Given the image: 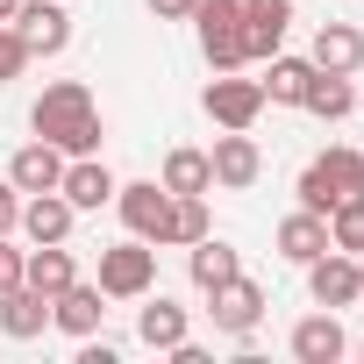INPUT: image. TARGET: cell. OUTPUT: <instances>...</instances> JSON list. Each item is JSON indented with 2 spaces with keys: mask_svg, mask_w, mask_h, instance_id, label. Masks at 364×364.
Segmentation results:
<instances>
[{
  "mask_svg": "<svg viewBox=\"0 0 364 364\" xmlns=\"http://www.w3.org/2000/svg\"><path fill=\"white\" fill-rule=\"evenodd\" d=\"M321 250H328V222H321V215L300 208V215L279 222V257H286V264H307V257H321Z\"/></svg>",
  "mask_w": 364,
  "mask_h": 364,
  "instance_id": "ffe728a7",
  "label": "cell"
},
{
  "mask_svg": "<svg viewBox=\"0 0 364 364\" xmlns=\"http://www.w3.org/2000/svg\"><path fill=\"white\" fill-rule=\"evenodd\" d=\"M72 222H79V208H72L58 186L22 200V236H29V243H65V236H72Z\"/></svg>",
  "mask_w": 364,
  "mask_h": 364,
  "instance_id": "4fadbf2b",
  "label": "cell"
},
{
  "mask_svg": "<svg viewBox=\"0 0 364 364\" xmlns=\"http://www.w3.org/2000/svg\"><path fill=\"white\" fill-rule=\"evenodd\" d=\"M100 314H107V293H100V286H86V279H72V286L50 300V321H58L65 336H79V343L100 328Z\"/></svg>",
  "mask_w": 364,
  "mask_h": 364,
  "instance_id": "5bb4252c",
  "label": "cell"
},
{
  "mask_svg": "<svg viewBox=\"0 0 364 364\" xmlns=\"http://www.w3.org/2000/svg\"><path fill=\"white\" fill-rule=\"evenodd\" d=\"M22 257H29V250H15L8 236H0V293H8V286H22Z\"/></svg>",
  "mask_w": 364,
  "mask_h": 364,
  "instance_id": "1f68e13d",
  "label": "cell"
},
{
  "mask_svg": "<svg viewBox=\"0 0 364 364\" xmlns=\"http://www.w3.org/2000/svg\"><path fill=\"white\" fill-rule=\"evenodd\" d=\"M314 164H321V178L336 186V200H357V193H364V150H350V143H328Z\"/></svg>",
  "mask_w": 364,
  "mask_h": 364,
  "instance_id": "cb8c5ba5",
  "label": "cell"
},
{
  "mask_svg": "<svg viewBox=\"0 0 364 364\" xmlns=\"http://www.w3.org/2000/svg\"><path fill=\"white\" fill-rule=\"evenodd\" d=\"M208 164H215V186L243 193V186H257V171H264V150H257V136H250V129H229V136H215Z\"/></svg>",
  "mask_w": 364,
  "mask_h": 364,
  "instance_id": "8992f818",
  "label": "cell"
},
{
  "mask_svg": "<svg viewBox=\"0 0 364 364\" xmlns=\"http://www.w3.org/2000/svg\"><path fill=\"white\" fill-rule=\"evenodd\" d=\"M136 336L150 343V350H178V343H186V307H178V300H150L143 314H136Z\"/></svg>",
  "mask_w": 364,
  "mask_h": 364,
  "instance_id": "7402d4cb",
  "label": "cell"
},
{
  "mask_svg": "<svg viewBox=\"0 0 364 364\" xmlns=\"http://www.w3.org/2000/svg\"><path fill=\"white\" fill-rule=\"evenodd\" d=\"M272 72L257 79L264 86V100H279V107H300L307 100V86H314V58H264Z\"/></svg>",
  "mask_w": 364,
  "mask_h": 364,
  "instance_id": "d6986e66",
  "label": "cell"
},
{
  "mask_svg": "<svg viewBox=\"0 0 364 364\" xmlns=\"http://www.w3.org/2000/svg\"><path fill=\"white\" fill-rule=\"evenodd\" d=\"M307 293H314V307H357V300H364V286H357V257H350V250H321V257H307Z\"/></svg>",
  "mask_w": 364,
  "mask_h": 364,
  "instance_id": "5b68a950",
  "label": "cell"
},
{
  "mask_svg": "<svg viewBox=\"0 0 364 364\" xmlns=\"http://www.w3.org/2000/svg\"><path fill=\"white\" fill-rule=\"evenodd\" d=\"M357 286H364V250H357Z\"/></svg>",
  "mask_w": 364,
  "mask_h": 364,
  "instance_id": "d590c367",
  "label": "cell"
},
{
  "mask_svg": "<svg viewBox=\"0 0 364 364\" xmlns=\"http://www.w3.org/2000/svg\"><path fill=\"white\" fill-rule=\"evenodd\" d=\"M15 8H22V0H0V22H15Z\"/></svg>",
  "mask_w": 364,
  "mask_h": 364,
  "instance_id": "e575fe53",
  "label": "cell"
},
{
  "mask_svg": "<svg viewBox=\"0 0 364 364\" xmlns=\"http://www.w3.org/2000/svg\"><path fill=\"white\" fill-rule=\"evenodd\" d=\"M22 65H29V43L15 36V22H0V86L22 79Z\"/></svg>",
  "mask_w": 364,
  "mask_h": 364,
  "instance_id": "f1b7e54d",
  "label": "cell"
},
{
  "mask_svg": "<svg viewBox=\"0 0 364 364\" xmlns=\"http://www.w3.org/2000/svg\"><path fill=\"white\" fill-rule=\"evenodd\" d=\"M50 328V293H36L29 279L0 293V336H15V343H36Z\"/></svg>",
  "mask_w": 364,
  "mask_h": 364,
  "instance_id": "30bf717a",
  "label": "cell"
},
{
  "mask_svg": "<svg viewBox=\"0 0 364 364\" xmlns=\"http://www.w3.org/2000/svg\"><path fill=\"white\" fill-rule=\"evenodd\" d=\"M200 58H208V72L250 65V58H243V15H236V22H200Z\"/></svg>",
  "mask_w": 364,
  "mask_h": 364,
  "instance_id": "603a6c76",
  "label": "cell"
},
{
  "mask_svg": "<svg viewBox=\"0 0 364 364\" xmlns=\"http://www.w3.org/2000/svg\"><path fill=\"white\" fill-rule=\"evenodd\" d=\"M15 36L29 43V58H58V50L72 43L65 0H22V8H15Z\"/></svg>",
  "mask_w": 364,
  "mask_h": 364,
  "instance_id": "277c9868",
  "label": "cell"
},
{
  "mask_svg": "<svg viewBox=\"0 0 364 364\" xmlns=\"http://www.w3.org/2000/svg\"><path fill=\"white\" fill-rule=\"evenodd\" d=\"M29 129H36L43 143H58L65 157H93V150H100V107H93L86 79L43 86V100L29 107Z\"/></svg>",
  "mask_w": 364,
  "mask_h": 364,
  "instance_id": "6da1fadb",
  "label": "cell"
},
{
  "mask_svg": "<svg viewBox=\"0 0 364 364\" xmlns=\"http://www.w3.org/2000/svg\"><path fill=\"white\" fill-rule=\"evenodd\" d=\"M157 186H164V193H208V186H215V164H208V150H171Z\"/></svg>",
  "mask_w": 364,
  "mask_h": 364,
  "instance_id": "d4e9b609",
  "label": "cell"
},
{
  "mask_svg": "<svg viewBox=\"0 0 364 364\" xmlns=\"http://www.w3.org/2000/svg\"><path fill=\"white\" fill-rule=\"evenodd\" d=\"M22 279H29L36 293H50V300H58V293L79 279V264H72V250H65V243H36V250L22 257Z\"/></svg>",
  "mask_w": 364,
  "mask_h": 364,
  "instance_id": "ac0fdd59",
  "label": "cell"
},
{
  "mask_svg": "<svg viewBox=\"0 0 364 364\" xmlns=\"http://www.w3.org/2000/svg\"><path fill=\"white\" fill-rule=\"evenodd\" d=\"M114 208H122V229L157 243L164 236V215H171V193L157 186V178H136V186H114Z\"/></svg>",
  "mask_w": 364,
  "mask_h": 364,
  "instance_id": "52a82bcc",
  "label": "cell"
},
{
  "mask_svg": "<svg viewBox=\"0 0 364 364\" xmlns=\"http://www.w3.org/2000/svg\"><path fill=\"white\" fill-rule=\"evenodd\" d=\"M350 350V336H343V321H336V307H321V314H307V321H293V357L300 364H336Z\"/></svg>",
  "mask_w": 364,
  "mask_h": 364,
  "instance_id": "9a60e30c",
  "label": "cell"
},
{
  "mask_svg": "<svg viewBox=\"0 0 364 364\" xmlns=\"http://www.w3.org/2000/svg\"><path fill=\"white\" fill-rule=\"evenodd\" d=\"M286 29H293V0H243V58H279V43H286Z\"/></svg>",
  "mask_w": 364,
  "mask_h": 364,
  "instance_id": "9c48e42d",
  "label": "cell"
},
{
  "mask_svg": "<svg viewBox=\"0 0 364 364\" xmlns=\"http://www.w3.org/2000/svg\"><path fill=\"white\" fill-rule=\"evenodd\" d=\"M357 357H364V343H357Z\"/></svg>",
  "mask_w": 364,
  "mask_h": 364,
  "instance_id": "8d00e7d4",
  "label": "cell"
},
{
  "mask_svg": "<svg viewBox=\"0 0 364 364\" xmlns=\"http://www.w3.org/2000/svg\"><path fill=\"white\" fill-rule=\"evenodd\" d=\"M307 58H314V72H343V79H350V72L364 65V29H350V22H321Z\"/></svg>",
  "mask_w": 364,
  "mask_h": 364,
  "instance_id": "2e32d148",
  "label": "cell"
},
{
  "mask_svg": "<svg viewBox=\"0 0 364 364\" xmlns=\"http://www.w3.org/2000/svg\"><path fill=\"white\" fill-rule=\"evenodd\" d=\"M150 15H157V22H186L193 0H150Z\"/></svg>",
  "mask_w": 364,
  "mask_h": 364,
  "instance_id": "d6a6232c",
  "label": "cell"
},
{
  "mask_svg": "<svg viewBox=\"0 0 364 364\" xmlns=\"http://www.w3.org/2000/svg\"><path fill=\"white\" fill-rule=\"evenodd\" d=\"M208 229H215V222H208V193H171V215H164L157 250H164V243H171V250H193Z\"/></svg>",
  "mask_w": 364,
  "mask_h": 364,
  "instance_id": "e0dca14e",
  "label": "cell"
},
{
  "mask_svg": "<svg viewBox=\"0 0 364 364\" xmlns=\"http://www.w3.org/2000/svg\"><path fill=\"white\" fill-rule=\"evenodd\" d=\"M107 300H143L150 286H157V243H143V236H129V243H107L100 250V279H93Z\"/></svg>",
  "mask_w": 364,
  "mask_h": 364,
  "instance_id": "7a4b0ae2",
  "label": "cell"
},
{
  "mask_svg": "<svg viewBox=\"0 0 364 364\" xmlns=\"http://www.w3.org/2000/svg\"><path fill=\"white\" fill-rule=\"evenodd\" d=\"M114 357H122V350H114V343H93V336H86V350H79V364H114Z\"/></svg>",
  "mask_w": 364,
  "mask_h": 364,
  "instance_id": "836d02e7",
  "label": "cell"
},
{
  "mask_svg": "<svg viewBox=\"0 0 364 364\" xmlns=\"http://www.w3.org/2000/svg\"><path fill=\"white\" fill-rule=\"evenodd\" d=\"M208 314H215V328H222V336H250V328L264 321V293L236 272V279H222V286L208 293Z\"/></svg>",
  "mask_w": 364,
  "mask_h": 364,
  "instance_id": "ba28073f",
  "label": "cell"
},
{
  "mask_svg": "<svg viewBox=\"0 0 364 364\" xmlns=\"http://www.w3.org/2000/svg\"><path fill=\"white\" fill-rule=\"evenodd\" d=\"M186 272H193V286H200V293H215L222 279H236V272H243V257H236V250H229V243H222V236L208 229V236L193 243V257H186Z\"/></svg>",
  "mask_w": 364,
  "mask_h": 364,
  "instance_id": "44dd1931",
  "label": "cell"
},
{
  "mask_svg": "<svg viewBox=\"0 0 364 364\" xmlns=\"http://www.w3.org/2000/svg\"><path fill=\"white\" fill-rule=\"evenodd\" d=\"M236 15H243V0H193L186 22H236Z\"/></svg>",
  "mask_w": 364,
  "mask_h": 364,
  "instance_id": "4dcf8cb0",
  "label": "cell"
},
{
  "mask_svg": "<svg viewBox=\"0 0 364 364\" xmlns=\"http://www.w3.org/2000/svg\"><path fill=\"white\" fill-rule=\"evenodd\" d=\"M200 107L215 114V129H250L264 114V86L257 79H236V72H215V86L200 93Z\"/></svg>",
  "mask_w": 364,
  "mask_h": 364,
  "instance_id": "3957f363",
  "label": "cell"
},
{
  "mask_svg": "<svg viewBox=\"0 0 364 364\" xmlns=\"http://www.w3.org/2000/svg\"><path fill=\"white\" fill-rule=\"evenodd\" d=\"M328 250H350V257L364 250V193L328 208Z\"/></svg>",
  "mask_w": 364,
  "mask_h": 364,
  "instance_id": "4316f807",
  "label": "cell"
},
{
  "mask_svg": "<svg viewBox=\"0 0 364 364\" xmlns=\"http://www.w3.org/2000/svg\"><path fill=\"white\" fill-rule=\"evenodd\" d=\"M8 178H15V193H50L58 178H65V150L36 136V143H22V150L8 157Z\"/></svg>",
  "mask_w": 364,
  "mask_h": 364,
  "instance_id": "7c38bea8",
  "label": "cell"
},
{
  "mask_svg": "<svg viewBox=\"0 0 364 364\" xmlns=\"http://www.w3.org/2000/svg\"><path fill=\"white\" fill-rule=\"evenodd\" d=\"M114 186H122V178H114V171H107L100 157H72V164H65V178H58V193H65V200H72L79 215L107 208V200H114Z\"/></svg>",
  "mask_w": 364,
  "mask_h": 364,
  "instance_id": "8fae6325",
  "label": "cell"
},
{
  "mask_svg": "<svg viewBox=\"0 0 364 364\" xmlns=\"http://www.w3.org/2000/svg\"><path fill=\"white\" fill-rule=\"evenodd\" d=\"M300 208H307V215H321V222H328V208H336V186L321 178V164H307V171H300Z\"/></svg>",
  "mask_w": 364,
  "mask_h": 364,
  "instance_id": "83f0119b",
  "label": "cell"
},
{
  "mask_svg": "<svg viewBox=\"0 0 364 364\" xmlns=\"http://www.w3.org/2000/svg\"><path fill=\"white\" fill-rule=\"evenodd\" d=\"M22 229V193H15V178H0V236H15Z\"/></svg>",
  "mask_w": 364,
  "mask_h": 364,
  "instance_id": "f546056e",
  "label": "cell"
},
{
  "mask_svg": "<svg viewBox=\"0 0 364 364\" xmlns=\"http://www.w3.org/2000/svg\"><path fill=\"white\" fill-rule=\"evenodd\" d=\"M307 114H321V122H343L350 107H357V93H350V79L343 72H314V86H307V100H300Z\"/></svg>",
  "mask_w": 364,
  "mask_h": 364,
  "instance_id": "484cf974",
  "label": "cell"
}]
</instances>
